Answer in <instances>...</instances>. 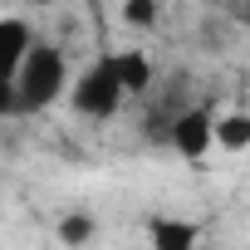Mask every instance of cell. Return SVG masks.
<instances>
[{"label":"cell","instance_id":"1","mask_svg":"<svg viewBox=\"0 0 250 250\" xmlns=\"http://www.w3.org/2000/svg\"><path fill=\"white\" fill-rule=\"evenodd\" d=\"M157 69L143 49H118V54H98L93 64H83L74 79H69V108L88 123H108L128 108L133 98H143L152 88Z\"/></svg>","mask_w":250,"mask_h":250},{"label":"cell","instance_id":"2","mask_svg":"<svg viewBox=\"0 0 250 250\" xmlns=\"http://www.w3.org/2000/svg\"><path fill=\"white\" fill-rule=\"evenodd\" d=\"M69 54L49 40H35L15 69V88H10V118H30V113H44L54 108L64 93H69Z\"/></svg>","mask_w":250,"mask_h":250},{"label":"cell","instance_id":"3","mask_svg":"<svg viewBox=\"0 0 250 250\" xmlns=\"http://www.w3.org/2000/svg\"><path fill=\"white\" fill-rule=\"evenodd\" d=\"M162 138H167L172 152L187 157V162L206 157V152L216 147V103H182V108L167 118Z\"/></svg>","mask_w":250,"mask_h":250},{"label":"cell","instance_id":"4","mask_svg":"<svg viewBox=\"0 0 250 250\" xmlns=\"http://www.w3.org/2000/svg\"><path fill=\"white\" fill-rule=\"evenodd\" d=\"M35 44V30L25 15H0V118H10V88L25 49Z\"/></svg>","mask_w":250,"mask_h":250},{"label":"cell","instance_id":"5","mask_svg":"<svg viewBox=\"0 0 250 250\" xmlns=\"http://www.w3.org/2000/svg\"><path fill=\"white\" fill-rule=\"evenodd\" d=\"M147 240H152L157 250H191V245L201 240V230H196L191 221H182V216H152V221H147Z\"/></svg>","mask_w":250,"mask_h":250},{"label":"cell","instance_id":"6","mask_svg":"<svg viewBox=\"0 0 250 250\" xmlns=\"http://www.w3.org/2000/svg\"><path fill=\"white\" fill-rule=\"evenodd\" d=\"M216 147L221 152L250 147V113H216Z\"/></svg>","mask_w":250,"mask_h":250},{"label":"cell","instance_id":"7","mask_svg":"<svg viewBox=\"0 0 250 250\" xmlns=\"http://www.w3.org/2000/svg\"><path fill=\"white\" fill-rule=\"evenodd\" d=\"M118 15L128 30H157L162 25V0H123Z\"/></svg>","mask_w":250,"mask_h":250},{"label":"cell","instance_id":"8","mask_svg":"<svg viewBox=\"0 0 250 250\" xmlns=\"http://www.w3.org/2000/svg\"><path fill=\"white\" fill-rule=\"evenodd\" d=\"M88 235H93V221H88L83 211H74V216H64V221H59V240L79 245V240H88Z\"/></svg>","mask_w":250,"mask_h":250},{"label":"cell","instance_id":"9","mask_svg":"<svg viewBox=\"0 0 250 250\" xmlns=\"http://www.w3.org/2000/svg\"><path fill=\"white\" fill-rule=\"evenodd\" d=\"M226 15H230V20L250 35V0H230V10H226Z\"/></svg>","mask_w":250,"mask_h":250},{"label":"cell","instance_id":"10","mask_svg":"<svg viewBox=\"0 0 250 250\" xmlns=\"http://www.w3.org/2000/svg\"><path fill=\"white\" fill-rule=\"evenodd\" d=\"M30 10H49V5H59V0H25Z\"/></svg>","mask_w":250,"mask_h":250}]
</instances>
